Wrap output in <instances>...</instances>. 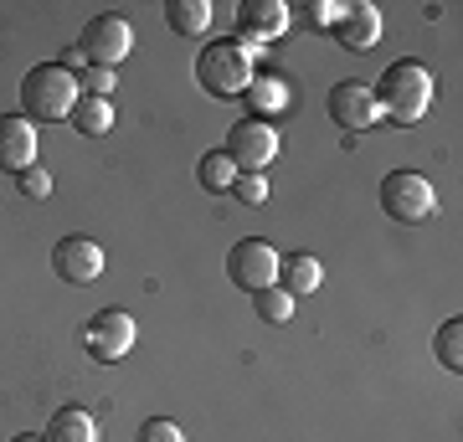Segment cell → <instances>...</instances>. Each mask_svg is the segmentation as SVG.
Here are the masks:
<instances>
[{
  "mask_svg": "<svg viewBox=\"0 0 463 442\" xmlns=\"http://www.w3.org/2000/svg\"><path fill=\"white\" fill-rule=\"evenodd\" d=\"M78 47H83L88 67H118L134 47V26L124 16H93L83 26V42Z\"/></svg>",
  "mask_w": 463,
  "mask_h": 442,
  "instance_id": "cell-8",
  "label": "cell"
},
{
  "mask_svg": "<svg viewBox=\"0 0 463 442\" xmlns=\"http://www.w3.org/2000/svg\"><path fill=\"white\" fill-rule=\"evenodd\" d=\"M330 36L345 52H371L381 42V11L371 5V0H345V11H340V21H335Z\"/></svg>",
  "mask_w": 463,
  "mask_h": 442,
  "instance_id": "cell-12",
  "label": "cell"
},
{
  "mask_svg": "<svg viewBox=\"0 0 463 442\" xmlns=\"http://www.w3.org/2000/svg\"><path fill=\"white\" fill-rule=\"evenodd\" d=\"M11 442H42V437H36V432H21V437H11Z\"/></svg>",
  "mask_w": 463,
  "mask_h": 442,
  "instance_id": "cell-28",
  "label": "cell"
},
{
  "mask_svg": "<svg viewBox=\"0 0 463 442\" xmlns=\"http://www.w3.org/2000/svg\"><path fill=\"white\" fill-rule=\"evenodd\" d=\"M114 82H118L114 67H88L83 78H78V88H83V99H109V93H114Z\"/></svg>",
  "mask_w": 463,
  "mask_h": 442,
  "instance_id": "cell-23",
  "label": "cell"
},
{
  "mask_svg": "<svg viewBox=\"0 0 463 442\" xmlns=\"http://www.w3.org/2000/svg\"><path fill=\"white\" fill-rule=\"evenodd\" d=\"M62 67L72 72V78H78V72H88V57H83V47H78V42H72V47L62 52Z\"/></svg>",
  "mask_w": 463,
  "mask_h": 442,
  "instance_id": "cell-27",
  "label": "cell"
},
{
  "mask_svg": "<svg viewBox=\"0 0 463 442\" xmlns=\"http://www.w3.org/2000/svg\"><path fill=\"white\" fill-rule=\"evenodd\" d=\"M432 206H438V191H432L428 175H417V170H392L386 181H381V212L402 221V227H412V221H428Z\"/></svg>",
  "mask_w": 463,
  "mask_h": 442,
  "instance_id": "cell-4",
  "label": "cell"
},
{
  "mask_svg": "<svg viewBox=\"0 0 463 442\" xmlns=\"http://www.w3.org/2000/svg\"><path fill=\"white\" fill-rule=\"evenodd\" d=\"M134 340H139V324H134L129 309H99L83 324V350L99 365H118L134 350Z\"/></svg>",
  "mask_w": 463,
  "mask_h": 442,
  "instance_id": "cell-5",
  "label": "cell"
},
{
  "mask_svg": "<svg viewBox=\"0 0 463 442\" xmlns=\"http://www.w3.org/2000/svg\"><path fill=\"white\" fill-rule=\"evenodd\" d=\"M165 21L175 36H206V26H212V0H170Z\"/></svg>",
  "mask_w": 463,
  "mask_h": 442,
  "instance_id": "cell-17",
  "label": "cell"
},
{
  "mask_svg": "<svg viewBox=\"0 0 463 442\" xmlns=\"http://www.w3.org/2000/svg\"><path fill=\"white\" fill-rule=\"evenodd\" d=\"M139 442H185V432L170 417H149L145 427H139Z\"/></svg>",
  "mask_w": 463,
  "mask_h": 442,
  "instance_id": "cell-25",
  "label": "cell"
},
{
  "mask_svg": "<svg viewBox=\"0 0 463 442\" xmlns=\"http://www.w3.org/2000/svg\"><path fill=\"white\" fill-rule=\"evenodd\" d=\"M42 442H99V422L83 407H57L47 432H42Z\"/></svg>",
  "mask_w": 463,
  "mask_h": 442,
  "instance_id": "cell-16",
  "label": "cell"
},
{
  "mask_svg": "<svg viewBox=\"0 0 463 442\" xmlns=\"http://www.w3.org/2000/svg\"><path fill=\"white\" fill-rule=\"evenodd\" d=\"M52 273L62 283H99L103 273V247L93 242V237H83V231H72V237H62V242L52 247Z\"/></svg>",
  "mask_w": 463,
  "mask_h": 442,
  "instance_id": "cell-10",
  "label": "cell"
},
{
  "mask_svg": "<svg viewBox=\"0 0 463 442\" xmlns=\"http://www.w3.org/2000/svg\"><path fill=\"white\" fill-rule=\"evenodd\" d=\"M340 11H345V0H304V5H294V21H304L309 32H335Z\"/></svg>",
  "mask_w": 463,
  "mask_h": 442,
  "instance_id": "cell-21",
  "label": "cell"
},
{
  "mask_svg": "<svg viewBox=\"0 0 463 442\" xmlns=\"http://www.w3.org/2000/svg\"><path fill=\"white\" fill-rule=\"evenodd\" d=\"M196 181L206 185V191H232V181H237V165H232L227 155H206V160L196 165Z\"/></svg>",
  "mask_w": 463,
  "mask_h": 442,
  "instance_id": "cell-22",
  "label": "cell"
},
{
  "mask_svg": "<svg viewBox=\"0 0 463 442\" xmlns=\"http://www.w3.org/2000/svg\"><path fill=\"white\" fill-rule=\"evenodd\" d=\"M330 118L340 124L345 134H361L371 124H381V108H376V93H371V82H335L330 88Z\"/></svg>",
  "mask_w": 463,
  "mask_h": 442,
  "instance_id": "cell-11",
  "label": "cell"
},
{
  "mask_svg": "<svg viewBox=\"0 0 463 442\" xmlns=\"http://www.w3.org/2000/svg\"><path fill=\"white\" fill-rule=\"evenodd\" d=\"M432 350H438V365H448L458 376L463 371V319H443L438 334H432Z\"/></svg>",
  "mask_w": 463,
  "mask_h": 442,
  "instance_id": "cell-19",
  "label": "cell"
},
{
  "mask_svg": "<svg viewBox=\"0 0 463 442\" xmlns=\"http://www.w3.org/2000/svg\"><path fill=\"white\" fill-rule=\"evenodd\" d=\"M258 78V57H252L248 42H206L196 57V82L212 93V99H242L248 93V82Z\"/></svg>",
  "mask_w": 463,
  "mask_h": 442,
  "instance_id": "cell-2",
  "label": "cell"
},
{
  "mask_svg": "<svg viewBox=\"0 0 463 442\" xmlns=\"http://www.w3.org/2000/svg\"><path fill=\"white\" fill-rule=\"evenodd\" d=\"M248 114L263 118V124H273L279 114H288V82L279 78V72H258V78L248 82Z\"/></svg>",
  "mask_w": 463,
  "mask_h": 442,
  "instance_id": "cell-14",
  "label": "cell"
},
{
  "mask_svg": "<svg viewBox=\"0 0 463 442\" xmlns=\"http://www.w3.org/2000/svg\"><path fill=\"white\" fill-rule=\"evenodd\" d=\"M72 129L78 134H109L114 129V103L109 99H78V108H72Z\"/></svg>",
  "mask_w": 463,
  "mask_h": 442,
  "instance_id": "cell-18",
  "label": "cell"
},
{
  "mask_svg": "<svg viewBox=\"0 0 463 442\" xmlns=\"http://www.w3.org/2000/svg\"><path fill=\"white\" fill-rule=\"evenodd\" d=\"M279 252L268 242H252V237H242V242L227 252V278L242 288V294H258V288H273V278H279Z\"/></svg>",
  "mask_w": 463,
  "mask_h": 442,
  "instance_id": "cell-7",
  "label": "cell"
},
{
  "mask_svg": "<svg viewBox=\"0 0 463 442\" xmlns=\"http://www.w3.org/2000/svg\"><path fill=\"white\" fill-rule=\"evenodd\" d=\"M16 181H21V191H26L32 201H47V196H52V175L42 170V165H32V170H21Z\"/></svg>",
  "mask_w": 463,
  "mask_h": 442,
  "instance_id": "cell-26",
  "label": "cell"
},
{
  "mask_svg": "<svg viewBox=\"0 0 463 442\" xmlns=\"http://www.w3.org/2000/svg\"><path fill=\"white\" fill-rule=\"evenodd\" d=\"M237 42L248 47H263V42H279V36L294 32V11L283 0H242L237 5Z\"/></svg>",
  "mask_w": 463,
  "mask_h": 442,
  "instance_id": "cell-9",
  "label": "cell"
},
{
  "mask_svg": "<svg viewBox=\"0 0 463 442\" xmlns=\"http://www.w3.org/2000/svg\"><path fill=\"white\" fill-rule=\"evenodd\" d=\"M232 196L248 201V206H263V201H268V181H263V175H248V170H237V181H232Z\"/></svg>",
  "mask_w": 463,
  "mask_h": 442,
  "instance_id": "cell-24",
  "label": "cell"
},
{
  "mask_svg": "<svg viewBox=\"0 0 463 442\" xmlns=\"http://www.w3.org/2000/svg\"><path fill=\"white\" fill-rule=\"evenodd\" d=\"M237 170H248V175H263L273 155H279V129L263 124V118H237L227 129V149H222Z\"/></svg>",
  "mask_w": 463,
  "mask_h": 442,
  "instance_id": "cell-6",
  "label": "cell"
},
{
  "mask_svg": "<svg viewBox=\"0 0 463 442\" xmlns=\"http://www.w3.org/2000/svg\"><path fill=\"white\" fill-rule=\"evenodd\" d=\"M78 99H83V88L62 62H42L21 78V114L26 118H72Z\"/></svg>",
  "mask_w": 463,
  "mask_h": 442,
  "instance_id": "cell-3",
  "label": "cell"
},
{
  "mask_svg": "<svg viewBox=\"0 0 463 442\" xmlns=\"http://www.w3.org/2000/svg\"><path fill=\"white\" fill-rule=\"evenodd\" d=\"M371 93H376L381 118H392V124H402V129H412L417 118L428 114V103H432V72L422 62H412V57H402V62H392L386 72H381V82L371 88Z\"/></svg>",
  "mask_w": 463,
  "mask_h": 442,
  "instance_id": "cell-1",
  "label": "cell"
},
{
  "mask_svg": "<svg viewBox=\"0 0 463 442\" xmlns=\"http://www.w3.org/2000/svg\"><path fill=\"white\" fill-rule=\"evenodd\" d=\"M252 309H258L263 324H288V319H294V298L273 283V288H258V294H252Z\"/></svg>",
  "mask_w": 463,
  "mask_h": 442,
  "instance_id": "cell-20",
  "label": "cell"
},
{
  "mask_svg": "<svg viewBox=\"0 0 463 442\" xmlns=\"http://www.w3.org/2000/svg\"><path fill=\"white\" fill-rule=\"evenodd\" d=\"M36 165V124L26 114H5L0 118V170H32Z\"/></svg>",
  "mask_w": 463,
  "mask_h": 442,
  "instance_id": "cell-13",
  "label": "cell"
},
{
  "mask_svg": "<svg viewBox=\"0 0 463 442\" xmlns=\"http://www.w3.org/2000/svg\"><path fill=\"white\" fill-rule=\"evenodd\" d=\"M279 288L288 298H309L319 294V283H325V268H319V258H309V252H294L288 262H279Z\"/></svg>",
  "mask_w": 463,
  "mask_h": 442,
  "instance_id": "cell-15",
  "label": "cell"
}]
</instances>
